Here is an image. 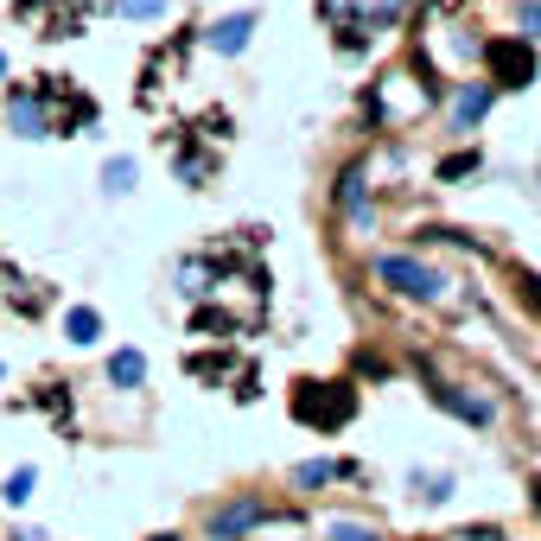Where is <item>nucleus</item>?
<instances>
[{"instance_id": "13", "label": "nucleus", "mask_w": 541, "mask_h": 541, "mask_svg": "<svg viewBox=\"0 0 541 541\" xmlns=\"http://www.w3.org/2000/svg\"><path fill=\"white\" fill-rule=\"evenodd\" d=\"M484 109H491V90H465L459 96V121H478Z\"/></svg>"}, {"instance_id": "7", "label": "nucleus", "mask_w": 541, "mask_h": 541, "mask_svg": "<svg viewBox=\"0 0 541 541\" xmlns=\"http://www.w3.org/2000/svg\"><path fill=\"white\" fill-rule=\"evenodd\" d=\"M249 522H261V503H236V510H223L217 522H211V535L217 541H230V535H242Z\"/></svg>"}, {"instance_id": "3", "label": "nucleus", "mask_w": 541, "mask_h": 541, "mask_svg": "<svg viewBox=\"0 0 541 541\" xmlns=\"http://www.w3.org/2000/svg\"><path fill=\"white\" fill-rule=\"evenodd\" d=\"M484 64H491V83H497V90H522V83H535V51H529V39H491V45H484Z\"/></svg>"}, {"instance_id": "14", "label": "nucleus", "mask_w": 541, "mask_h": 541, "mask_svg": "<svg viewBox=\"0 0 541 541\" xmlns=\"http://www.w3.org/2000/svg\"><path fill=\"white\" fill-rule=\"evenodd\" d=\"M121 13H128V20H160L166 0H121Z\"/></svg>"}, {"instance_id": "1", "label": "nucleus", "mask_w": 541, "mask_h": 541, "mask_svg": "<svg viewBox=\"0 0 541 541\" xmlns=\"http://www.w3.org/2000/svg\"><path fill=\"white\" fill-rule=\"evenodd\" d=\"M7 121H13V134H71L83 121H96V102H83L64 77H39L26 90H13Z\"/></svg>"}, {"instance_id": "5", "label": "nucleus", "mask_w": 541, "mask_h": 541, "mask_svg": "<svg viewBox=\"0 0 541 541\" xmlns=\"http://www.w3.org/2000/svg\"><path fill=\"white\" fill-rule=\"evenodd\" d=\"M351 7H363V20L351 26V45L363 39V32H376V26H389L395 20V13L401 7H408V0H325V13H331V20H344V13H351Z\"/></svg>"}, {"instance_id": "10", "label": "nucleus", "mask_w": 541, "mask_h": 541, "mask_svg": "<svg viewBox=\"0 0 541 541\" xmlns=\"http://www.w3.org/2000/svg\"><path fill=\"white\" fill-rule=\"evenodd\" d=\"M109 376L121 382V389H134V382L147 376V363H141V351H115V363H109Z\"/></svg>"}, {"instance_id": "12", "label": "nucleus", "mask_w": 541, "mask_h": 541, "mask_svg": "<svg viewBox=\"0 0 541 541\" xmlns=\"http://www.w3.org/2000/svg\"><path fill=\"white\" fill-rule=\"evenodd\" d=\"M102 185H109L115 198H121V191L134 185V160H109V172H102Z\"/></svg>"}, {"instance_id": "17", "label": "nucleus", "mask_w": 541, "mask_h": 541, "mask_svg": "<svg viewBox=\"0 0 541 541\" xmlns=\"http://www.w3.org/2000/svg\"><path fill=\"white\" fill-rule=\"evenodd\" d=\"M516 287H522V300H529V306L541 312V274H522V281H516Z\"/></svg>"}, {"instance_id": "4", "label": "nucleus", "mask_w": 541, "mask_h": 541, "mask_svg": "<svg viewBox=\"0 0 541 541\" xmlns=\"http://www.w3.org/2000/svg\"><path fill=\"white\" fill-rule=\"evenodd\" d=\"M376 274H382V281H389L395 293H408V300H433V293H440V274L421 268V261H408V255H389Z\"/></svg>"}, {"instance_id": "9", "label": "nucleus", "mask_w": 541, "mask_h": 541, "mask_svg": "<svg viewBox=\"0 0 541 541\" xmlns=\"http://www.w3.org/2000/svg\"><path fill=\"white\" fill-rule=\"evenodd\" d=\"M433 401H446V408H452V414H465V421H491V408H484V401H471V395H459V389H446V382L433 389Z\"/></svg>"}, {"instance_id": "2", "label": "nucleus", "mask_w": 541, "mask_h": 541, "mask_svg": "<svg viewBox=\"0 0 541 541\" xmlns=\"http://www.w3.org/2000/svg\"><path fill=\"white\" fill-rule=\"evenodd\" d=\"M351 408H357V395L338 389V382H300V395H293V414L312 427H344Z\"/></svg>"}, {"instance_id": "18", "label": "nucleus", "mask_w": 541, "mask_h": 541, "mask_svg": "<svg viewBox=\"0 0 541 541\" xmlns=\"http://www.w3.org/2000/svg\"><path fill=\"white\" fill-rule=\"evenodd\" d=\"M331 541H376L370 529H351V522H338V529H331Z\"/></svg>"}, {"instance_id": "8", "label": "nucleus", "mask_w": 541, "mask_h": 541, "mask_svg": "<svg viewBox=\"0 0 541 541\" xmlns=\"http://www.w3.org/2000/svg\"><path fill=\"white\" fill-rule=\"evenodd\" d=\"M249 32H255V20H249V13H236V20H223V26L211 32V45H217V51H242V45H249Z\"/></svg>"}, {"instance_id": "21", "label": "nucleus", "mask_w": 541, "mask_h": 541, "mask_svg": "<svg viewBox=\"0 0 541 541\" xmlns=\"http://www.w3.org/2000/svg\"><path fill=\"white\" fill-rule=\"evenodd\" d=\"M0 77H7V58H0Z\"/></svg>"}, {"instance_id": "19", "label": "nucleus", "mask_w": 541, "mask_h": 541, "mask_svg": "<svg viewBox=\"0 0 541 541\" xmlns=\"http://www.w3.org/2000/svg\"><path fill=\"white\" fill-rule=\"evenodd\" d=\"M522 20H529V26L541 32V0H529V7H522Z\"/></svg>"}, {"instance_id": "15", "label": "nucleus", "mask_w": 541, "mask_h": 541, "mask_svg": "<svg viewBox=\"0 0 541 541\" xmlns=\"http://www.w3.org/2000/svg\"><path fill=\"white\" fill-rule=\"evenodd\" d=\"M440 172H446V179H465V172H478V153H452Z\"/></svg>"}, {"instance_id": "11", "label": "nucleus", "mask_w": 541, "mask_h": 541, "mask_svg": "<svg viewBox=\"0 0 541 541\" xmlns=\"http://www.w3.org/2000/svg\"><path fill=\"white\" fill-rule=\"evenodd\" d=\"M96 338H102V319H96L90 306H77L71 312V344H96Z\"/></svg>"}, {"instance_id": "6", "label": "nucleus", "mask_w": 541, "mask_h": 541, "mask_svg": "<svg viewBox=\"0 0 541 541\" xmlns=\"http://www.w3.org/2000/svg\"><path fill=\"white\" fill-rule=\"evenodd\" d=\"M83 7H90V0H26V13H39V26L51 32V39H71Z\"/></svg>"}, {"instance_id": "16", "label": "nucleus", "mask_w": 541, "mask_h": 541, "mask_svg": "<svg viewBox=\"0 0 541 541\" xmlns=\"http://www.w3.org/2000/svg\"><path fill=\"white\" fill-rule=\"evenodd\" d=\"M32 497V471H13L7 478V503H26Z\"/></svg>"}, {"instance_id": "20", "label": "nucleus", "mask_w": 541, "mask_h": 541, "mask_svg": "<svg viewBox=\"0 0 541 541\" xmlns=\"http://www.w3.org/2000/svg\"><path fill=\"white\" fill-rule=\"evenodd\" d=\"M153 541H179V535H153Z\"/></svg>"}]
</instances>
